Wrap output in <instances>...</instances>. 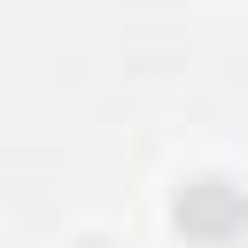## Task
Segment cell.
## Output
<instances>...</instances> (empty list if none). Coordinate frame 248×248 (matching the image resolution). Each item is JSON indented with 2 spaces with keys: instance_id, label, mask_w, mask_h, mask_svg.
Masks as SVG:
<instances>
[{
  "instance_id": "cell-2",
  "label": "cell",
  "mask_w": 248,
  "mask_h": 248,
  "mask_svg": "<svg viewBox=\"0 0 248 248\" xmlns=\"http://www.w3.org/2000/svg\"><path fill=\"white\" fill-rule=\"evenodd\" d=\"M78 248H108V240H78Z\"/></svg>"
},
{
  "instance_id": "cell-1",
  "label": "cell",
  "mask_w": 248,
  "mask_h": 248,
  "mask_svg": "<svg viewBox=\"0 0 248 248\" xmlns=\"http://www.w3.org/2000/svg\"><path fill=\"white\" fill-rule=\"evenodd\" d=\"M170 225L194 248H232L248 232V186L225 178V170H194V178L170 186Z\"/></svg>"
}]
</instances>
